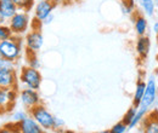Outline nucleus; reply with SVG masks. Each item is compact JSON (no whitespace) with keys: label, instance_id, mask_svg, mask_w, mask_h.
I'll use <instances>...</instances> for the list:
<instances>
[{"label":"nucleus","instance_id":"nucleus-33","mask_svg":"<svg viewBox=\"0 0 158 133\" xmlns=\"http://www.w3.org/2000/svg\"><path fill=\"white\" fill-rule=\"evenodd\" d=\"M93 133H110V131H100V132H93Z\"/></svg>","mask_w":158,"mask_h":133},{"label":"nucleus","instance_id":"nucleus-16","mask_svg":"<svg viewBox=\"0 0 158 133\" xmlns=\"http://www.w3.org/2000/svg\"><path fill=\"white\" fill-rule=\"evenodd\" d=\"M143 133H158V119H152L150 116L143 117Z\"/></svg>","mask_w":158,"mask_h":133},{"label":"nucleus","instance_id":"nucleus-5","mask_svg":"<svg viewBox=\"0 0 158 133\" xmlns=\"http://www.w3.org/2000/svg\"><path fill=\"white\" fill-rule=\"evenodd\" d=\"M156 99H157V84L153 77H150L148 81L146 82V90H145L143 97L140 102L139 109L147 111L150 109V107L156 102Z\"/></svg>","mask_w":158,"mask_h":133},{"label":"nucleus","instance_id":"nucleus-18","mask_svg":"<svg viewBox=\"0 0 158 133\" xmlns=\"http://www.w3.org/2000/svg\"><path fill=\"white\" fill-rule=\"evenodd\" d=\"M14 2L19 7V10L27 12H29L35 5V0H14Z\"/></svg>","mask_w":158,"mask_h":133},{"label":"nucleus","instance_id":"nucleus-21","mask_svg":"<svg viewBox=\"0 0 158 133\" xmlns=\"http://www.w3.org/2000/svg\"><path fill=\"white\" fill-rule=\"evenodd\" d=\"M0 69H7V70H17V62L0 57Z\"/></svg>","mask_w":158,"mask_h":133},{"label":"nucleus","instance_id":"nucleus-24","mask_svg":"<svg viewBox=\"0 0 158 133\" xmlns=\"http://www.w3.org/2000/svg\"><path fill=\"white\" fill-rule=\"evenodd\" d=\"M136 111H138V108L133 105V107H131V108H129V109H128V111L124 114V117H123V120H122V121H123L125 125H129V123H130V121L133 120V117H134L135 114H136Z\"/></svg>","mask_w":158,"mask_h":133},{"label":"nucleus","instance_id":"nucleus-23","mask_svg":"<svg viewBox=\"0 0 158 133\" xmlns=\"http://www.w3.org/2000/svg\"><path fill=\"white\" fill-rule=\"evenodd\" d=\"M12 35L14 34H12V32H11V29H10V27H9L7 23L0 24V41L6 40V39H10Z\"/></svg>","mask_w":158,"mask_h":133},{"label":"nucleus","instance_id":"nucleus-11","mask_svg":"<svg viewBox=\"0 0 158 133\" xmlns=\"http://www.w3.org/2000/svg\"><path fill=\"white\" fill-rule=\"evenodd\" d=\"M17 98V90H0V113L5 111Z\"/></svg>","mask_w":158,"mask_h":133},{"label":"nucleus","instance_id":"nucleus-2","mask_svg":"<svg viewBox=\"0 0 158 133\" xmlns=\"http://www.w3.org/2000/svg\"><path fill=\"white\" fill-rule=\"evenodd\" d=\"M7 24H9L14 35L23 37L24 34L28 33V29H29V25H31L29 12L19 10L11 18L7 21Z\"/></svg>","mask_w":158,"mask_h":133},{"label":"nucleus","instance_id":"nucleus-35","mask_svg":"<svg viewBox=\"0 0 158 133\" xmlns=\"http://www.w3.org/2000/svg\"><path fill=\"white\" fill-rule=\"evenodd\" d=\"M157 45H158V35H157Z\"/></svg>","mask_w":158,"mask_h":133},{"label":"nucleus","instance_id":"nucleus-32","mask_svg":"<svg viewBox=\"0 0 158 133\" xmlns=\"http://www.w3.org/2000/svg\"><path fill=\"white\" fill-rule=\"evenodd\" d=\"M63 133H76V132H74V131H71V130H66Z\"/></svg>","mask_w":158,"mask_h":133},{"label":"nucleus","instance_id":"nucleus-9","mask_svg":"<svg viewBox=\"0 0 158 133\" xmlns=\"http://www.w3.org/2000/svg\"><path fill=\"white\" fill-rule=\"evenodd\" d=\"M19 75L16 70L0 69V88L2 90H17Z\"/></svg>","mask_w":158,"mask_h":133},{"label":"nucleus","instance_id":"nucleus-20","mask_svg":"<svg viewBox=\"0 0 158 133\" xmlns=\"http://www.w3.org/2000/svg\"><path fill=\"white\" fill-rule=\"evenodd\" d=\"M26 56H27V65H29L32 68H35V69H39L40 62L39 59H38V57H37V53L26 51Z\"/></svg>","mask_w":158,"mask_h":133},{"label":"nucleus","instance_id":"nucleus-31","mask_svg":"<svg viewBox=\"0 0 158 133\" xmlns=\"http://www.w3.org/2000/svg\"><path fill=\"white\" fill-rule=\"evenodd\" d=\"M153 32H155V33L158 35V21L155 23V24H153Z\"/></svg>","mask_w":158,"mask_h":133},{"label":"nucleus","instance_id":"nucleus-3","mask_svg":"<svg viewBox=\"0 0 158 133\" xmlns=\"http://www.w3.org/2000/svg\"><path fill=\"white\" fill-rule=\"evenodd\" d=\"M29 116H32L37 123L44 131H54V120L55 116L51 114L41 103L35 105L34 108L28 110Z\"/></svg>","mask_w":158,"mask_h":133},{"label":"nucleus","instance_id":"nucleus-25","mask_svg":"<svg viewBox=\"0 0 158 133\" xmlns=\"http://www.w3.org/2000/svg\"><path fill=\"white\" fill-rule=\"evenodd\" d=\"M127 130H128V125H125L123 121H119L116 125H113L108 131L110 133H125Z\"/></svg>","mask_w":158,"mask_h":133},{"label":"nucleus","instance_id":"nucleus-19","mask_svg":"<svg viewBox=\"0 0 158 133\" xmlns=\"http://www.w3.org/2000/svg\"><path fill=\"white\" fill-rule=\"evenodd\" d=\"M146 114H147L146 110H142V109H139L138 108V111H136L135 116L133 117V120H131L130 123L128 125V130H133L134 127L138 126L140 122H142V120H143V117L146 116Z\"/></svg>","mask_w":158,"mask_h":133},{"label":"nucleus","instance_id":"nucleus-6","mask_svg":"<svg viewBox=\"0 0 158 133\" xmlns=\"http://www.w3.org/2000/svg\"><path fill=\"white\" fill-rule=\"evenodd\" d=\"M43 44H44V37L39 29H32L24 37V45L27 49L26 51L37 53L43 47Z\"/></svg>","mask_w":158,"mask_h":133},{"label":"nucleus","instance_id":"nucleus-14","mask_svg":"<svg viewBox=\"0 0 158 133\" xmlns=\"http://www.w3.org/2000/svg\"><path fill=\"white\" fill-rule=\"evenodd\" d=\"M147 19L145 18L142 15H139L136 14V16L134 17V28H135V32L139 37L141 35H146V32H147Z\"/></svg>","mask_w":158,"mask_h":133},{"label":"nucleus","instance_id":"nucleus-13","mask_svg":"<svg viewBox=\"0 0 158 133\" xmlns=\"http://www.w3.org/2000/svg\"><path fill=\"white\" fill-rule=\"evenodd\" d=\"M17 11H19V7L14 2V0H0V12L7 21Z\"/></svg>","mask_w":158,"mask_h":133},{"label":"nucleus","instance_id":"nucleus-15","mask_svg":"<svg viewBox=\"0 0 158 133\" xmlns=\"http://www.w3.org/2000/svg\"><path fill=\"white\" fill-rule=\"evenodd\" d=\"M145 90H146V82L143 80H138L136 82V87H135V92H134V98H133V105L139 108L140 105V102L143 97V93H145Z\"/></svg>","mask_w":158,"mask_h":133},{"label":"nucleus","instance_id":"nucleus-4","mask_svg":"<svg viewBox=\"0 0 158 133\" xmlns=\"http://www.w3.org/2000/svg\"><path fill=\"white\" fill-rule=\"evenodd\" d=\"M19 81L22 85H24L28 88H33V90H39L41 86V81H43V76L40 74V72L35 68H32L29 65H24L22 67L19 74Z\"/></svg>","mask_w":158,"mask_h":133},{"label":"nucleus","instance_id":"nucleus-39","mask_svg":"<svg viewBox=\"0 0 158 133\" xmlns=\"http://www.w3.org/2000/svg\"><path fill=\"white\" fill-rule=\"evenodd\" d=\"M0 57H1V56H0Z\"/></svg>","mask_w":158,"mask_h":133},{"label":"nucleus","instance_id":"nucleus-10","mask_svg":"<svg viewBox=\"0 0 158 133\" xmlns=\"http://www.w3.org/2000/svg\"><path fill=\"white\" fill-rule=\"evenodd\" d=\"M16 126L19 133H46V131H44L37 123V121L29 115L21 122L16 123Z\"/></svg>","mask_w":158,"mask_h":133},{"label":"nucleus","instance_id":"nucleus-27","mask_svg":"<svg viewBox=\"0 0 158 133\" xmlns=\"http://www.w3.org/2000/svg\"><path fill=\"white\" fill-rule=\"evenodd\" d=\"M0 133H19L17 132V126H16L15 122L9 123V125L0 128Z\"/></svg>","mask_w":158,"mask_h":133},{"label":"nucleus","instance_id":"nucleus-34","mask_svg":"<svg viewBox=\"0 0 158 133\" xmlns=\"http://www.w3.org/2000/svg\"><path fill=\"white\" fill-rule=\"evenodd\" d=\"M157 105H158V96H157Z\"/></svg>","mask_w":158,"mask_h":133},{"label":"nucleus","instance_id":"nucleus-12","mask_svg":"<svg viewBox=\"0 0 158 133\" xmlns=\"http://www.w3.org/2000/svg\"><path fill=\"white\" fill-rule=\"evenodd\" d=\"M135 50H136V53L141 59H146L148 53H150V50H151V41L150 38L146 37V35H141L136 40V44H135Z\"/></svg>","mask_w":158,"mask_h":133},{"label":"nucleus","instance_id":"nucleus-22","mask_svg":"<svg viewBox=\"0 0 158 133\" xmlns=\"http://www.w3.org/2000/svg\"><path fill=\"white\" fill-rule=\"evenodd\" d=\"M122 10L127 15H131L135 12V1L134 0H122Z\"/></svg>","mask_w":158,"mask_h":133},{"label":"nucleus","instance_id":"nucleus-1","mask_svg":"<svg viewBox=\"0 0 158 133\" xmlns=\"http://www.w3.org/2000/svg\"><path fill=\"white\" fill-rule=\"evenodd\" d=\"M23 52V39L22 37L12 35L10 39L0 41V56L6 59L17 62Z\"/></svg>","mask_w":158,"mask_h":133},{"label":"nucleus","instance_id":"nucleus-17","mask_svg":"<svg viewBox=\"0 0 158 133\" xmlns=\"http://www.w3.org/2000/svg\"><path fill=\"white\" fill-rule=\"evenodd\" d=\"M135 1L141 6V9L143 10V12L147 16H153L155 15L156 4H155L153 0H135Z\"/></svg>","mask_w":158,"mask_h":133},{"label":"nucleus","instance_id":"nucleus-30","mask_svg":"<svg viewBox=\"0 0 158 133\" xmlns=\"http://www.w3.org/2000/svg\"><path fill=\"white\" fill-rule=\"evenodd\" d=\"M5 23H7V19L5 18V17L1 15V12H0V24H5Z\"/></svg>","mask_w":158,"mask_h":133},{"label":"nucleus","instance_id":"nucleus-28","mask_svg":"<svg viewBox=\"0 0 158 133\" xmlns=\"http://www.w3.org/2000/svg\"><path fill=\"white\" fill-rule=\"evenodd\" d=\"M63 127H64V121L62 119L55 116V120H54V131H61V130H63Z\"/></svg>","mask_w":158,"mask_h":133},{"label":"nucleus","instance_id":"nucleus-26","mask_svg":"<svg viewBox=\"0 0 158 133\" xmlns=\"http://www.w3.org/2000/svg\"><path fill=\"white\" fill-rule=\"evenodd\" d=\"M29 114H27V111H23V110H19V111H15L12 114V122L15 123H19L22 120H24Z\"/></svg>","mask_w":158,"mask_h":133},{"label":"nucleus","instance_id":"nucleus-29","mask_svg":"<svg viewBox=\"0 0 158 133\" xmlns=\"http://www.w3.org/2000/svg\"><path fill=\"white\" fill-rule=\"evenodd\" d=\"M52 19H54V15L51 14L50 16H48L43 21V23H44V24H49V23H51V21H52Z\"/></svg>","mask_w":158,"mask_h":133},{"label":"nucleus","instance_id":"nucleus-37","mask_svg":"<svg viewBox=\"0 0 158 133\" xmlns=\"http://www.w3.org/2000/svg\"><path fill=\"white\" fill-rule=\"evenodd\" d=\"M141 133H143V132H141Z\"/></svg>","mask_w":158,"mask_h":133},{"label":"nucleus","instance_id":"nucleus-7","mask_svg":"<svg viewBox=\"0 0 158 133\" xmlns=\"http://www.w3.org/2000/svg\"><path fill=\"white\" fill-rule=\"evenodd\" d=\"M19 98L21 99L22 105L26 108V110H29L34 108L35 105L40 104V96L37 90L33 88H22L19 93Z\"/></svg>","mask_w":158,"mask_h":133},{"label":"nucleus","instance_id":"nucleus-8","mask_svg":"<svg viewBox=\"0 0 158 133\" xmlns=\"http://www.w3.org/2000/svg\"><path fill=\"white\" fill-rule=\"evenodd\" d=\"M56 0H39L34 5V17L43 22L48 16H50L56 7Z\"/></svg>","mask_w":158,"mask_h":133},{"label":"nucleus","instance_id":"nucleus-38","mask_svg":"<svg viewBox=\"0 0 158 133\" xmlns=\"http://www.w3.org/2000/svg\"><path fill=\"white\" fill-rule=\"evenodd\" d=\"M0 90H1V88H0Z\"/></svg>","mask_w":158,"mask_h":133},{"label":"nucleus","instance_id":"nucleus-36","mask_svg":"<svg viewBox=\"0 0 158 133\" xmlns=\"http://www.w3.org/2000/svg\"><path fill=\"white\" fill-rule=\"evenodd\" d=\"M157 70H158V65H157Z\"/></svg>","mask_w":158,"mask_h":133}]
</instances>
